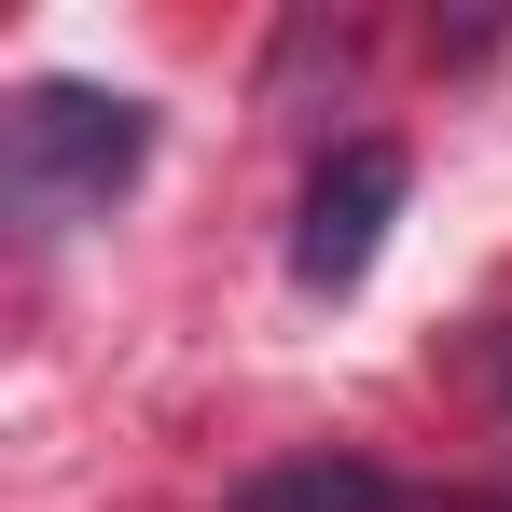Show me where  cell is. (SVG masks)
Segmentation results:
<instances>
[{
	"label": "cell",
	"mask_w": 512,
	"mask_h": 512,
	"mask_svg": "<svg viewBox=\"0 0 512 512\" xmlns=\"http://www.w3.org/2000/svg\"><path fill=\"white\" fill-rule=\"evenodd\" d=\"M222 512H443V499H416V485L374 471V457H277V471H250Z\"/></svg>",
	"instance_id": "3"
},
{
	"label": "cell",
	"mask_w": 512,
	"mask_h": 512,
	"mask_svg": "<svg viewBox=\"0 0 512 512\" xmlns=\"http://www.w3.org/2000/svg\"><path fill=\"white\" fill-rule=\"evenodd\" d=\"M402 194H416V167H402V139H346L333 167L305 180V222H291V277L333 305V291H360L374 277V250H388V222H402Z\"/></svg>",
	"instance_id": "2"
},
{
	"label": "cell",
	"mask_w": 512,
	"mask_h": 512,
	"mask_svg": "<svg viewBox=\"0 0 512 512\" xmlns=\"http://www.w3.org/2000/svg\"><path fill=\"white\" fill-rule=\"evenodd\" d=\"M443 512H471V499H443ZM485 512H512V499H485Z\"/></svg>",
	"instance_id": "4"
},
{
	"label": "cell",
	"mask_w": 512,
	"mask_h": 512,
	"mask_svg": "<svg viewBox=\"0 0 512 512\" xmlns=\"http://www.w3.org/2000/svg\"><path fill=\"white\" fill-rule=\"evenodd\" d=\"M139 167H153V111H139L125 84H28L14 111H0V194H14L28 236L97 222Z\"/></svg>",
	"instance_id": "1"
}]
</instances>
